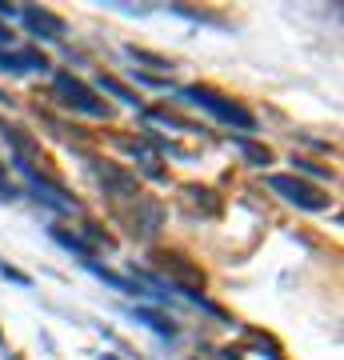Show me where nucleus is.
Returning <instances> with one entry per match:
<instances>
[{
	"mask_svg": "<svg viewBox=\"0 0 344 360\" xmlns=\"http://www.w3.org/2000/svg\"><path fill=\"white\" fill-rule=\"evenodd\" d=\"M180 96L189 104H200V108H208L212 116H220L224 124H232V129H241V132H253L256 129V116L244 108V104L229 101V96H220V92L212 89H204V84H189V89H180Z\"/></svg>",
	"mask_w": 344,
	"mask_h": 360,
	"instance_id": "f257e3e1",
	"label": "nucleus"
},
{
	"mask_svg": "<svg viewBox=\"0 0 344 360\" xmlns=\"http://www.w3.org/2000/svg\"><path fill=\"white\" fill-rule=\"evenodd\" d=\"M268 188L281 193L288 205L305 208V212H324V208H329V196L320 193V188H312V184L300 180V176H284V172H276V176H268Z\"/></svg>",
	"mask_w": 344,
	"mask_h": 360,
	"instance_id": "f03ea898",
	"label": "nucleus"
},
{
	"mask_svg": "<svg viewBox=\"0 0 344 360\" xmlns=\"http://www.w3.org/2000/svg\"><path fill=\"white\" fill-rule=\"evenodd\" d=\"M52 89H56V96H60V104H68V108H77V112L84 116H108V104L96 96V92L84 84V80L68 77V72H60V77L52 80Z\"/></svg>",
	"mask_w": 344,
	"mask_h": 360,
	"instance_id": "7ed1b4c3",
	"label": "nucleus"
},
{
	"mask_svg": "<svg viewBox=\"0 0 344 360\" xmlns=\"http://www.w3.org/2000/svg\"><path fill=\"white\" fill-rule=\"evenodd\" d=\"M116 220L128 229V236H136V240H153L156 229L165 224V208L148 200V196H136L132 200V212H116Z\"/></svg>",
	"mask_w": 344,
	"mask_h": 360,
	"instance_id": "20e7f679",
	"label": "nucleus"
},
{
	"mask_svg": "<svg viewBox=\"0 0 344 360\" xmlns=\"http://www.w3.org/2000/svg\"><path fill=\"white\" fill-rule=\"evenodd\" d=\"M16 168L28 176V184H32V193H37V200H44L49 208H56V212H77V200L64 193L60 184L52 176H44V172H37V168L28 165V160H16Z\"/></svg>",
	"mask_w": 344,
	"mask_h": 360,
	"instance_id": "39448f33",
	"label": "nucleus"
},
{
	"mask_svg": "<svg viewBox=\"0 0 344 360\" xmlns=\"http://www.w3.org/2000/svg\"><path fill=\"white\" fill-rule=\"evenodd\" d=\"M92 168H96V180H101L104 196H116V200H136L141 196V184H136V176L128 168L108 165V160H96Z\"/></svg>",
	"mask_w": 344,
	"mask_h": 360,
	"instance_id": "423d86ee",
	"label": "nucleus"
},
{
	"mask_svg": "<svg viewBox=\"0 0 344 360\" xmlns=\"http://www.w3.org/2000/svg\"><path fill=\"white\" fill-rule=\"evenodd\" d=\"M156 264H160V269L168 272V276H172V281L180 284V288H184V292L192 296V300H200V288H204V272L196 269V264H189V260L180 257V252H156Z\"/></svg>",
	"mask_w": 344,
	"mask_h": 360,
	"instance_id": "0eeeda50",
	"label": "nucleus"
},
{
	"mask_svg": "<svg viewBox=\"0 0 344 360\" xmlns=\"http://www.w3.org/2000/svg\"><path fill=\"white\" fill-rule=\"evenodd\" d=\"M25 25L32 28V32H40L44 40H60L64 37V20L56 13H49V8H25Z\"/></svg>",
	"mask_w": 344,
	"mask_h": 360,
	"instance_id": "6e6552de",
	"label": "nucleus"
},
{
	"mask_svg": "<svg viewBox=\"0 0 344 360\" xmlns=\"http://www.w3.org/2000/svg\"><path fill=\"white\" fill-rule=\"evenodd\" d=\"M0 68L4 72H32V68H49V60L40 56L37 49H20V52H0Z\"/></svg>",
	"mask_w": 344,
	"mask_h": 360,
	"instance_id": "1a4fd4ad",
	"label": "nucleus"
},
{
	"mask_svg": "<svg viewBox=\"0 0 344 360\" xmlns=\"http://www.w3.org/2000/svg\"><path fill=\"white\" fill-rule=\"evenodd\" d=\"M4 141L13 144L16 153H20V160H25V156H37V153H40V144L32 141V136H25V129H13V124H4Z\"/></svg>",
	"mask_w": 344,
	"mask_h": 360,
	"instance_id": "9d476101",
	"label": "nucleus"
},
{
	"mask_svg": "<svg viewBox=\"0 0 344 360\" xmlns=\"http://www.w3.org/2000/svg\"><path fill=\"white\" fill-rule=\"evenodd\" d=\"M136 321H144L153 333H160V336H177V324L168 321V316H160V312H153V309H136Z\"/></svg>",
	"mask_w": 344,
	"mask_h": 360,
	"instance_id": "9b49d317",
	"label": "nucleus"
},
{
	"mask_svg": "<svg viewBox=\"0 0 344 360\" xmlns=\"http://www.w3.org/2000/svg\"><path fill=\"white\" fill-rule=\"evenodd\" d=\"M128 153L136 156V160H141L144 168H148V176H165V168H160V156L153 153V148H148V144H125Z\"/></svg>",
	"mask_w": 344,
	"mask_h": 360,
	"instance_id": "f8f14e48",
	"label": "nucleus"
},
{
	"mask_svg": "<svg viewBox=\"0 0 344 360\" xmlns=\"http://www.w3.org/2000/svg\"><path fill=\"white\" fill-rule=\"evenodd\" d=\"M96 84H101V89L108 92V96H116V101H125V104H136V96L128 92V84H120V80H116V77H108V72H104V77L96 80Z\"/></svg>",
	"mask_w": 344,
	"mask_h": 360,
	"instance_id": "ddd939ff",
	"label": "nucleus"
},
{
	"mask_svg": "<svg viewBox=\"0 0 344 360\" xmlns=\"http://www.w3.org/2000/svg\"><path fill=\"white\" fill-rule=\"evenodd\" d=\"M52 236H56V240H60L64 248H72V252H77V257L84 260V264H89V260H92V248L84 245V240H77V236H68V232H60V229L52 232Z\"/></svg>",
	"mask_w": 344,
	"mask_h": 360,
	"instance_id": "4468645a",
	"label": "nucleus"
},
{
	"mask_svg": "<svg viewBox=\"0 0 344 360\" xmlns=\"http://www.w3.org/2000/svg\"><path fill=\"white\" fill-rule=\"evenodd\" d=\"M241 144V153L253 160V165H272V153H268L265 144H253V141H236Z\"/></svg>",
	"mask_w": 344,
	"mask_h": 360,
	"instance_id": "2eb2a0df",
	"label": "nucleus"
},
{
	"mask_svg": "<svg viewBox=\"0 0 344 360\" xmlns=\"http://www.w3.org/2000/svg\"><path fill=\"white\" fill-rule=\"evenodd\" d=\"M128 56H132V60H141V65H153V68H172L165 56H156V52H144V49H128Z\"/></svg>",
	"mask_w": 344,
	"mask_h": 360,
	"instance_id": "dca6fc26",
	"label": "nucleus"
},
{
	"mask_svg": "<svg viewBox=\"0 0 344 360\" xmlns=\"http://www.w3.org/2000/svg\"><path fill=\"white\" fill-rule=\"evenodd\" d=\"M189 196L192 200H196V205H204V212H217V200H212V193H208V188H189Z\"/></svg>",
	"mask_w": 344,
	"mask_h": 360,
	"instance_id": "f3484780",
	"label": "nucleus"
},
{
	"mask_svg": "<svg viewBox=\"0 0 344 360\" xmlns=\"http://www.w3.org/2000/svg\"><path fill=\"white\" fill-rule=\"evenodd\" d=\"M296 168H300V172H312V176H329L332 180V172L329 168H320V165H312V160H293Z\"/></svg>",
	"mask_w": 344,
	"mask_h": 360,
	"instance_id": "a211bd4d",
	"label": "nucleus"
},
{
	"mask_svg": "<svg viewBox=\"0 0 344 360\" xmlns=\"http://www.w3.org/2000/svg\"><path fill=\"white\" fill-rule=\"evenodd\" d=\"M0 272H4V276H8V281H16V284H28V276H25V272L8 269V264H0Z\"/></svg>",
	"mask_w": 344,
	"mask_h": 360,
	"instance_id": "6ab92c4d",
	"label": "nucleus"
},
{
	"mask_svg": "<svg viewBox=\"0 0 344 360\" xmlns=\"http://www.w3.org/2000/svg\"><path fill=\"white\" fill-rule=\"evenodd\" d=\"M0 16H16V8H13V4H4V0H0Z\"/></svg>",
	"mask_w": 344,
	"mask_h": 360,
	"instance_id": "aec40b11",
	"label": "nucleus"
},
{
	"mask_svg": "<svg viewBox=\"0 0 344 360\" xmlns=\"http://www.w3.org/2000/svg\"><path fill=\"white\" fill-rule=\"evenodd\" d=\"M0 40H8V28H4V25H0Z\"/></svg>",
	"mask_w": 344,
	"mask_h": 360,
	"instance_id": "412c9836",
	"label": "nucleus"
},
{
	"mask_svg": "<svg viewBox=\"0 0 344 360\" xmlns=\"http://www.w3.org/2000/svg\"><path fill=\"white\" fill-rule=\"evenodd\" d=\"M101 360H116V356H101Z\"/></svg>",
	"mask_w": 344,
	"mask_h": 360,
	"instance_id": "4be33fe9",
	"label": "nucleus"
},
{
	"mask_svg": "<svg viewBox=\"0 0 344 360\" xmlns=\"http://www.w3.org/2000/svg\"><path fill=\"white\" fill-rule=\"evenodd\" d=\"M0 180H4V172H0Z\"/></svg>",
	"mask_w": 344,
	"mask_h": 360,
	"instance_id": "5701e85b",
	"label": "nucleus"
}]
</instances>
